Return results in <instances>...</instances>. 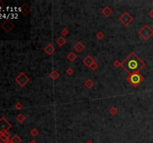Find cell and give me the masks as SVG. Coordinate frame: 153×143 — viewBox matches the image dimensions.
I'll return each instance as SVG.
<instances>
[{"instance_id":"cell-30","label":"cell","mask_w":153,"mask_h":143,"mask_svg":"<svg viewBox=\"0 0 153 143\" xmlns=\"http://www.w3.org/2000/svg\"><path fill=\"white\" fill-rule=\"evenodd\" d=\"M5 5L2 1H0V8H5Z\"/></svg>"},{"instance_id":"cell-20","label":"cell","mask_w":153,"mask_h":143,"mask_svg":"<svg viewBox=\"0 0 153 143\" xmlns=\"http://www.w3.org/2000/svg\"><path fill=\"white\" fill-rule=\"evenodd\" d=\"M9 141V139L5 137L2 133H0V143H7Z\"/></svg>"},{"instance_id":"cell-32","label":"cell","mask_w":153,"mask_h":143,"mask_svg":"<svg viewBox=\"0 0 153 143\" xmlns=\"http://www.w3.org/2000/svg\"><path fill=\"white\" fill-rule=\"evenodd\" d=\"M29 143H37V142H36L35 140H32V141H31V142H30Z\"/></svg>"},{"instance_id":"cell-33","label":"cell","mask_w":153,"mask_h":143,"mask_svg":"<svg viewBox=\"0 0 153 143\" xmlns=\"http://www.w3.org/2000/svg\"><path fill=\"white\" fill-rule=\"evenodd\" d=\"M7 143H11V141H9V142H8Z\"/></svg>"},{"instance_id":"cell-21","label":"cell","mask_w":153,"mask_h":143,"mask_svg":"<svg viewBox=\"0 0 153 143\" xmlns=\"http://www.w3.org/2000/svg\"><path fill=\"white\" fill-rule=\"evenodd\" d=\"M96 37H97V39L98 40H102L104 37H105V34H104V33L102 32H99L97 34H96Z\"/></svg>"},{"instance_id":"cell-1","label":"cell","mask_w":153,"mask_h":143,"mask_svg":"<svg viewBox=\"0 0 153 143\" xmlns=\"http://www.w3.org/2000/svg\"><path fill=\"white\" fill-rule=\"evenodd\" d=\"M145 62L143 61L133 51L131 52V54L121 64L122 69H125L129 75L135 72H139L143 68L145 67Z\"/></svg>"},{"instance_id":"cell-24","label":"cell","mask_w":153,"mask_h":143,"mask_svg":"<svg viewBox=\"0 0 153 143\" xmlns=\"http://www.w3.org/2000/svg\"><path fill=\"white\" fill-rule=\"evenodd\" d=\"M66 73H67L68 75L71 76L72 75H73V73H74V70H73V69H72L71 67H69V68L67 69V70H66Z\"/></svg>"},{"instance_id":"cell-29","label":"cell","mask_w":153,"mask_h":143,"mask_svg":"<svg viewBox=\"0 0 153 143\" xmlns=\"http://www.w3.org/2000/svg\"><path fill=\"white\" fill-rule=\"evenodd\" d=\"M149 16L151 18H153V10H151V11L149 12Z\"/></svg>"},{"instance_id":"cell-27","label":"cell","mask_w":153,"mask_h":143,"mask_svg":"<svg viewBox=\"0 0 153 143\" xmlns=\"http://www.w3.org/2000/svg\"><path fill=\"white\" fill-rule=\"evenodd\" d=\"M121 64H122V62H119L118 60H116V61L113 63V65H114L116 68H119V66H121Z\"/></svg>"},{"instance_id":"cell-19","label":"cell","mask_w":153,"mask_h":143,"mask_svg":"<svg viewBox=\"0 0 153 143\" xmlns=\"http://www.w3.org/2000/svg\"><path fill=\"white\" fill-rule=\"evenodd\" d=\"M108 112L111 114V116H115L117 115V114L118 113V110H117L115 107H111V108L109 109Z\"/></svg>"},{"instance_id":"cell-7","label":"cell","mask_w":153,"mask_h":143,"mask_svg":"<svg viewBox=\"0 0 153 143\" xmlns=\"http://www.w3.org/2000/svg\"><path fill=\"white\" fill-rule=\"evenodd\" d=\"M1 28L5 31V32L9 33L14 28V24L11 20L7 19L1 24Z\"/></svg>"},{"instance_id":"cell-18","label":"cell","mask_w":153,"mask_h":143,"mask_svg":"<svg viewBox=\"0 0 153 143\" xmlns=\"http://www.w3.org/2000/svg\"><path fill=\"white\" fill-rule=\"evenodd\" d=\"M16 119L17 120L18 122H19V123H23V122H25V116L23 115L22 113H19V115L17 116Z\"/></svg>"},{"instance_id":"cell-26","label":"cell","mask_w":153,"mask_h":143,"mask_svg":"<svg viewBox=\"0 0 153 143\" xmlns=\"http://www.w3.org/2000/svg\"><path fill=\"white\" fill-rule=\"evenodd\" d=\"M98 67H99V65H98V64H96V62H94V63L90 66V68L92 70H93V71L96 70V69H98Z\"/></svg>"},{"instance_id":"cell-9","label":"cell","mask_w":153,"mask_h":143,"mask_svg":"<svg viewBox=\"0 0 153 143\" xmlns=\"http://www.w3.org/2000/svg\"><path fill=\"white\" fill-rule=\"evenodd\" d=\"M44 51L48 54V55H52L55 51V48L54 47V46L52 44H51V43H49L47 44L45 47H44Z\"/></svg>"},{"instance_id":"cell-10","label":"cell","mask_w":153,"mask_h":143,"mask_svg":"<svg viewBox=\"0 0 153 143\" xmlns=\"http://www.w3.org/2000/svg\"><path fill=\"white\" fill-rule=\"evenodd\" d=\"M94 62H95V61L93 60V58H92V57L90 56V55L86 56L85 58H84V60L82 61V63H83L86 66H87V67H89V68H90V66Z\"/></svg>"},{"instance_id":"cell-14","label":"cell","mask_w":153,"mask_h":143,"mask_svg":"<svg viewBox=\"0 0 153 143\" xmlns=\"http://www.w3.org/2000/svg\"><path fill=\"white\" fill-rule=\"evenodd\" d=\"M66 42H67L66 39H65L64 37H62V36L59 37L56 40V43L58 44V46H61V47H62V46L66 43Z\"/></svg>"},{"instance_id":"cell-4","label":"cell","mask_w":153,"mask_h":143,"mask_svg":"<svg viewBox=\"0 0 153 143\" xmlns=\"http://www.w3.org/2000/svg\"><path fill=\"white\" fill-rule=\"evenodd\" d=\"M15 81L20 86V87H23L30 81V78L25 73L21 72L16 77Z\"/></svg>"},{"instance_id":"cell-8","label":"cell","mask_w":153,"mask_h":143,"mask_svg":"<svg viewBox=\"0 0 153 143\" xmlns=\"http://www.w3.org/2000/svg\"><path fill=\"white\" fill-rule=\"evenodd\" d=\"M31 11H32V8L26 3H23L20 7V12L22 15H23L24 16H27L31 13Z\"/></svg>"},{"instance_id":"cell-17","label":"cell","mask_w":153,"mask_h":143,"mask_svg":"<svg viewBox=\"0 0 153 143\" xmlns=\"http://www.w3.org/2000/svg\"><path fill=\"white\" fill-rule=\"evenodd\" d=\"M11 143H21L22 139L18 135H14L10 140Z\"/></svg>"},{"instance_id":"cell-11","label":"cell","mask_w":153,"mask_h":143,"mask_svg":"<svg viewBox=\"0 0 153 143\" xmlns=\"http://www.w3.org/2000/svg\"><path fill=\"white\" fill-rule=\"evenodd\" d=\"M85 45H84V44H82V42H80V41L77 42V43H76L74 45V46H73L74 50H75V51H76L77 52H79V53L82 52V51L85 49Z\"/></svg>"},{"instance_id":"cell-12","label":"cell","mask_w":153,"mask_h":143,"mask_svg":"<svg viewBox=\"0 0 153 143\" xmlns=\"http://www.w3.org/2000/svg\"><path fill=\"white\" fill-rule=\"evenodd\" d=\"M102 14L105 16V17H109L112 14H113V11L111 9L110 7L108 6H106L105 7L102 11Z\"/></svg>"},{"instance_id":"cell-25","label":"cell","mask_w":153,"mask_h":143,"mask_svg":"<svg viewBox=\"0 0 153 143\" xmlns=\"http://www.w3.org/2000/svg\"><path fill=\"white\" fill-rule=\"evenodd\" d=\"M14 107H15V109H17V110H19L22 109L23 106H22V103H20V102H17V103H16V104H15Z\"/></svg>"},{"instance_id":"cell-34","label":"cell","mask_w":153,"mask_h":143,"mask_svg":"<svg viewBox=\"0 0 153 143\" xmlns=\"http://www.w3.org/2000/svg\"><path fill=\"white\" fill-rule=\"evenodd\" d=\"M152 5L153 6V2H152Z\"/></svg>"},{"instance_id":"cell-31","label":"cell","mask_w":153,"mask_h":143,"mask_svg":"<svg viewBox=\"0 0 153 143\" xmlns=\"http://www.w3.org/2000/svg\"><path fill=\"white\" fill-rule=\"evenodd\" d=\"M86 143H94V142H93L92 140H88V141H87V142Z\"/></svg>"},{"instance_id":"cell-13","label":"cell","mask_w":153,"mask_h":143,"mask_svg":"<svg viewBox=\"0 0 153 143\" xmlns=\"http://www.w3.org/2000/svg\"><path fill=\"white\" fill-rule=\"evenodd\" d=\"M49 76H50V78H51V79L52 80H58V78H59V77H60V74L56 71V70H52V72H51L50 74H49Z\"/></svg>"},{"instance_id":"cell-23","label":"cell","mask_w":153,"mask_h":143,"mask_svg":"<svg viewBox=\"0 0 153 143\" xmlns=\"http://www.w3.org/2000/svg\"><path fill=\"white\" fill-rule=\"evenodd\" d=\"M69 32L68 29H67V28H64V29L61 32V34L62 35V37H66L69 34Z\"/></svg>"},{"instance_id":"cell-16","label":"cell","mask_w":153,"mask_h":143,"mask_svg":"<svg viewBox=\"0 0 153 143\" xmlns=\"http://www.w3.org/2000/svg\"><path fill=\"white\" fill-rule=\"evenodd\" d=\"M85 86L89 90L92 89L93 87V86H94V82L91 80V79H87L85 82Z\"/></svg>"},{"instance_id":"cell-2","label":"cell","mask_w":153,"mask_h":143,"mask_svg":"<svg viewBox=\"0 0 153 143\" xmlns=\"http://www.w3.org/2000/svg\"><path fill=\"white\" fill-rule=\"evenodd\" d=\"M126 80L133 87L137 88L140 85V83L144 80V78L140 74V72H135L130 74L127 77Z\"/></svg>"},{"instance_id":"cell-3","label":"cell","mask_w":153,"mask_h":143,"mask_svg":"<svg viewBox=\"0 0 153 143\" xmlns=\"http://www.w3.org/2000/svg\"><path fill=\"white\" fill-rule=\"evenodd\" d=\"M138 34L143 40L147 41L153 36V30L148 25H145L138 32Z\"/></svg>"},{"instance_id":"cell-5","label":"cell","mask_w":153,"mask_h":143,"mask_svg":"<svg viewBox=\"0 0 153 143\" xmlns=\"http://www.w3.org/2000/svg\"><path fill=\"white\" fill-rule=\"evenodd\" d=\"M119 22L125 26H128L134 20V18L128 13V12H125L119 18Z\"/></svg>"},{"instance_id":"cell-22","label":"cell","mask_w":153,"mask_h":143,"mask_svg":"<svg viewBox=\"0 0 153 143\" xmlns=\"http://www.w3.org/2000/svg\"><path fill=\"white\" fill-rule=\"evenodd\" d=\"M30 133H31V135H32V136L36 137V136L39 134V131H38V130H37V128H33V129L31 130Z\"/></svg>"},{"instance_id":"cell-28","label":"cell","mask_w":153,"mask_h":143,"mask_svg":"<svg viewBox=\"0 0 153 143\" xmlns=\"http://www.w3.org/2000/svg\"><path fill=\"white\" fill-rule=\"evenodd\" d=\"M5 137H7L8 139H10V137H11V134L8 133V131H5V132H3V133H2Z\"/></svg>"},{"instance_id":"cell-15","label":"cell","mask_w":153,"mask_h":143,"mask_svg":"<svg viewBox=\"0 0 153 143\" xmlns=\"http://www.w3.org/2000/svg\"><path fill=\"white\" fill-rule=\"evenodd\" d=\"M67 59L69 60V61L70 62H74L76 58H77V55H76L74 52H70L68 54V55L67 56Z\"/></svg>"},{"instance_id":"cell-6","label":"cell","mask_w":153,"mask_h":143,"mask_svg":"<svg viewBox=\"0 0 153 143\" xmlns=\"http://www.w3.org/2000/svg\"><path fill=\"white\" fill-rule=\"evenodd\" d=\"M11 127V124L5 117H2L0 119V133L8 131Z\"/></svg>"}]
</instances>
